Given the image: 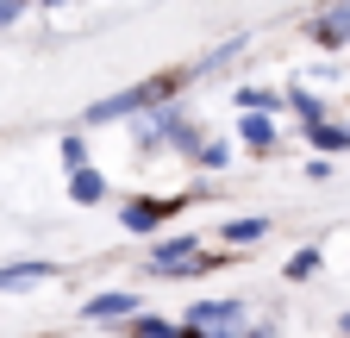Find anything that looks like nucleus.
I'll use <instances>...</instances> for the list:
<instances>
[{
	"label": "nucleus",
	"instance_id": "nucleus-18",
	"mask_svg": "<svg viewBox=\"0 0 350 338\" xmlns=\"http://www.w3.org/2000/svg\"><path fill=\"white\" fill-rule=\"evenodd\" d=\"M131 332H138V338H169V332H182V320H163V313H131Z\"/></svg>",
	"mask_w": 350,
	"mask_h": 338
},
{
	"label": "nucleus",
	"instance_id": "nucleus-22",
	"mask_svg": "<svg viewBox=\"0 0 350 338\" xmlns=\"http://www.w3.org/2000/svg\"><path fill=\"white\" fill-rule=\"evenodd\" d=\"M44 7H69V0H44Z\"/></svg>",
	"mask_w": 350,
	"mask_h": 338
},
{
	"label": "nucleus",
	"instance_id": "nucleus-5",
	"mask_svg": "<svg viewBox=\"0 0 350 338\" xmlns=\"http://www.w3.org/2000/svg\"><path fill=\"white\" fill-rule=\"evenodd\" d=\"M200 194H206V188H194V194H169V200H125V207H119V226H125L131 238H150L163 220H175V213H182L188 200H200Z\"/></svg>",
	"mask_w": 350,
	"mask_h": 338
},
{
	"label": "nucleus",
	"instance_id": "nucleus-16",
	"mask_svg": "<svg viewBox=\"0 0 350 338\" xmlns=\"http://www.w3.org/2000/svg\"><path fill=\"white\" fill-rule=\"evenodd\" d=\"M319 263H325L319 244H306V250H294V257L282 263V276H288V282H306V276H319Z\"/></svg>",
	"mask_w": 350,
	"mask_h": 338
},
{
	"label": "nucleus",
	"instance_id": "nucleus-13",
	"mask_svg": "<svg viewBox=\"0 0 350 338\" xmlns=\"http://www.w3.org/2000/svg\"><path fill=\"white\" fill-rule=\"evenodd\" d=\"M232 101H238V113H275V107H288V94H275V88H250V81H244Z\"/></svg>",
	"mask_w": 350,
	"mask_h": 338
},
{
	"label": "nucleus",
	"instance_id": "nucleus-7",
	"mask_svg": "<svg viewBox=\"0 0 350 338\" xmlns=\"http://www.w3.org/2000/svg\"><path fill=\"white\" fill-rule=\"evenodd\" d=\"M131 313H138V294H125V288H107V294L81 301V320H131Z\"/></svg>",
	"mask_w": 350,
	"mask_h": 338
},
{
	"label": "nucleus",
	"instance_id": "nucleus-1",
	"mask_svg": "<svg viewBox=\"0 0 350 338\" xmlns=\"http://www.w3.org/2000/svg\"><path fill=\"white\" fill-rule=\"evenodd\" d=\"M188 81H200V75H194V63H175V69H157V75H144V81H131V88H119V94L94 101V107L81 113V125H119V119L144 113V107H157V101H169V94H182Z\"/></svg>",
	"mask_w": 350,
	"mask_h": 338
},
{
	"label": "nucleus",
	"instance_id": "nucleus-8",
	"mask_svg": "<svg viewBox=\"0 0 350 338\" xmlns=\"http://www.w3.org/2000/svg\"><path fill=\"white\" fill-rule=\"evenodd\" d=\"M107 194H113V182L100 176L94 163H81V169H69V200H75V207H100Z\"/></svg>",
	"mask_w": 350,
	"mask_h": 338
},
{
	"label": "nucleus",
	"instance_id": "nucleus-11",
	"mask_svg": "<svg viewBox=\"0 0 350 338\" xmlns=\"http://www.w3.org/2000/svg\"><path fill=\"white\" fill-rule=\"evenodd\" d=\"M244 51H250V31H238V38H226V44H213L206 57H194V75H219V69H232Z\"/></svg>",
	"mask_w": 350,
	"mask_h": 338
},
{
	"label": "nucleus",
	"instance_id": "nucleus-21",
	"mask_svg": "<svg viewBox=\"0 0 350 338\" xmlns=\"http://www.w3.org/2000/svg\"><path fill=\"white\" fill-rule=\"evenodd\" d=\"M338 332H350V307H344V313H338Z\"/></svg>",
	"mask_w": 350,
	"mask_h": 338
},
{
	"label": "nucleus",
	"instance_id": "nucleus-3",
	"mask_svg": "<svg viewBox=\"0 0 350 338\" xmlns=\"http://www.w3.org/2000/svg\"><path fill=\"white\" fill-rule=\"evenodd\" d=\"M232 257L226 250H200V238H163V244H150V257H144V270L150 276H213V270H226Z\"/></svg>",
	"mask_w": 350,
	"mask_h": 338
},
{
	"label": "nucleus",
	"instance_id": "nucleus-19",
	"mask_svg": "<svg viewBox=\"0 0 350 338\" xmlns=\"http://www.w3.org/2000/svg\"><path fill=\"white\" fill-rule=\"evenodd\" d=\"M57 151H63V163H69V169H81V163H88V138H81V132L57 138Z\"/></svg>",
	"mask_w": 350,
	"mask_h": 338
},
{
	"label": "nucleus",
	"instance_id": "nucleus-10",
	"mask_svg": "<svg viewBox=\"0 0 350 338\" xmlns=\"http://www.w3.org/2000/svg\"><path fill=\"white\" fill-rule=\"evenodd\" d=\"M238 144H250V157L275 151V113H244L238 119Z\"/></svg>",
	"mask_w": 350,
	"mask_h": 338
},
{
	"label": "nucleus",
	"instance_id": "nucleus-14",
	"mask_svg": "<svg viewBox=\"0 0 350 338\" xmlns=\"http://www.w3.org/2000/svg\"><path fill=\"white\" fill-rule=\"evenodd\" d=\"M262 232H269V220H262V213H250V220H226V226H219V238H226V244H256Z\"/></svg>",
	"mask_w": 350,
	"mask_h": 338
},
{
	"label": "nucleus",
	"instance_id": "nucleus-17",
	"mask_svg": "<svg viewBox=\"0 0 350 338\" xmlns=\"http://www.w3.org/2000/svg\"><path fill=\"white\" fill-rule=\"evenodd\" d=\"M226 163H232V138H200L194 169H206V176H213V169H226Z\"/></svg>",
	"mask_w": 350,
	"mask_h": 338
},
{
	"label": "nucleus",
	"instance_id": "nucleus-2",
	"mask_svg": "<svg viewBox=\"0 0 350 338\" xmlns=\"http://www.w3.org/2000/svg\"><path fill=\"white\" fill-rule=\"evenodd\" d=\"M131 144H138L144 157L150 151H182L188 163L200 157V125L188 119V107L182 101H157V107H144V113H131Z\"/></svg>",
	"mask_w": 350,
	"mask_h": 338
},
{
	"label": "nucleus",
	"instance_id": "nucleus-20",
	"mask_svg": "<svg viewBox=\"0 0 350 338\" xmlns=\"http://www.w3.org/2000/svg\"><path fill=\"white\" fill-rule=\"evenodd\" d=\"M19 13H25V0H0V25H13Z\"/></svg>",
	"mask_w": 350,
	"mask_h": 338
},
{
	"label": "nucleus",
	"instance_id": "nucleus-4",
	"mask_svg": "<svg viewBox=\"0 0 350 338\" xmlns=\"http://www.w3.org/2000/svg\"><path fill=\"white\" fill-rule=\"evenodd\" d=\"M182 332H250V301H238V294L194 301V307L182 313Z\"/></svg>",
	"mask_w": 350,
	"mask_h": 338
},
{
	"label": "nucleus",
	"instance_id": "nucleus-6",
	"mask_svg": "<svg viewBox=\"0 0 350 338\" xmlns=\"http://www.w3.org/2000/svg\"><path fill=\"white\" fill-rule=\"evenodd\" d=\"M300 38L319 51H350V0H319V13L300 25Z\"/></svg>",
	"mask_w": 350,
	"mask_h": 338
},
{
	"label": "nucleus",
	"instance_id": "nucleus-15",
	"mask_svg": "<svg viewBox=\"0 0 350 338\" xmlns=\"http://www.w3.org/2000/svg\"><path fill=\"white\" fill-rule=\"evenodd\" d=\"M288 113L306 125V119H325V101L313 94V88H300V81H294V88H288Z\"/></svg>",
	"mask_w": 350,
	"mask_h": 338
},
{
	"label": "nucleus",
	"instance_id": "nucleus-12",
	"mask_svg": "<svg viewBox=\"0 0 350 338\" xmlns=\"http://www.w3.org/2000/svg\"><path fill=\"white\" fill-rule=\"evenodd\" d=\"M51 276H57V263L31 257V263H7L0 270V288H31V282H51Z\"/></svg>",
	"mask_w": 350,
	"mask_h": 338
},
{
	"label": "nucleus",
	"instance_id": "nucleus-9",
	"mask_svg": "<svg viewBox=\"0 0 350 338\" xmlns=\"http://www.w3.org/2000/svg\"><path fill=\"white\" fill-rule=\"evenodd\" d=\"M300 144L338 157V151H350V125H338V119H306V125H300Z\"/></svg>",
	"mask_w": 350,
	"mask_h": 338
}]
</instances>
